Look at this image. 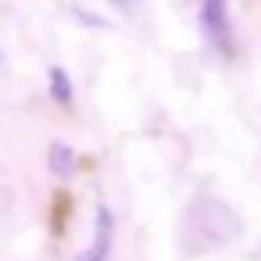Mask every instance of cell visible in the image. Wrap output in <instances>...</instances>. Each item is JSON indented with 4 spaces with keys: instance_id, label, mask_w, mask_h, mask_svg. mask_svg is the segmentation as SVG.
<instances>
[{
    "instance_id": "obj_2",
    "label": "cell",
    "mask_w": 261,
    "mask_h": 261,
    "mask_svg": "<svg viewBox=\"0 0 261 261\" xmlns=\"http://www.w3.org/2000/svg\"><path fill=\"white\" fill-rule=\"evenodd\" d=\"M113 236H115L113 214H110L107 205H98V208H96V227H93L90 247L82 250L76 261H107L110 258V247H113Z\"/></svg>"
},
{
    "instance_id": "obj_4",
    "label": "cell",
    "mask_w": 261,
    "mask_h": 261,
    "mask_svg": "<svg viewBox=\"0 0 261 261\" xmlns=\"http://www.w3.org/2000/svg\"><path fill=\"white\" fill-rule=\"evenodd\" d=\"M48 93L57 104H70L73 98V82H70L65 68H51L48 70Z\"/></svg>"
},
{
    "instance_id": "obj_3",
    "label": "cell",
    "mask_w": 261,
    "mask_h": 261,
    "mask_svg": "<svg viewBox=\"0 0 261 261\" xmlns=\"http://www.w3.org/2000/svg\"><path fill=\"white\" fill-rule=\"evenodd\" d=\"M48 169L57 177H73L76 169H79V154H76V149L62 143V141H54L48 146Z\"/></svg>"
},
{
    "instance_id": "obj_1",
    "label": "cell",
    "mask_w": 261,
    "mask_h": 261,
    "mask_svg": "<svg viewBox=\"0 0 261 261\" xmlns=\"http://www.w3.org/2000/svg\"><path fill=\"white\" fill-rule=\"evenodd\" d=\"M199 23L208 37V42L222 51L225 57H233V25H230V12H227V0H202L199 6Z\"/></svg>"
},
{
    "instance_id": "obj_5",
    "label": "cell",
    "mask_w": 261,
    "mask_h": 261,
    "mask_svg": "<svg viewBox=\"0 0 261 261\" xmlns=\"http://www.w3.org/2000/svg\"><path fill=\"white\" fill-rule=\"evenodd\" d=\"M115 6H126V3H129V0H113Z\"/></svg>"
}]
</instances>
